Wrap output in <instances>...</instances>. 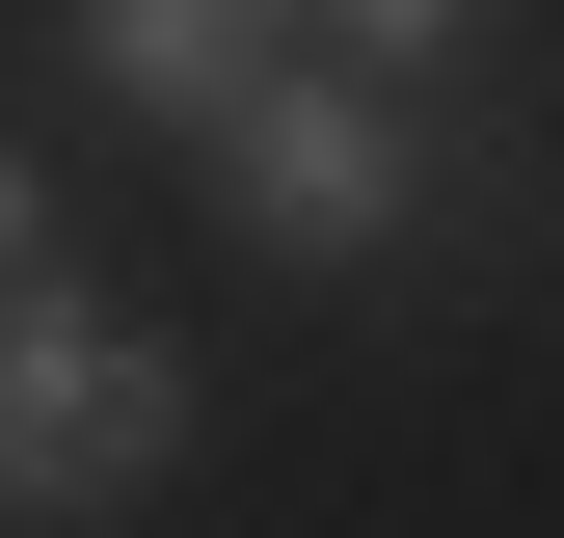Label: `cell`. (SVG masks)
Here are the masks:
<instances>
[{
	"label": "cell",
	"mask_w": 564,
	"mask_h": 538,
	"mask_svg": "<svg viewBox=\"0 0 564 538\" xmlns=\"http://www.w3.org/2000/svg\"><path fill=\"white\" fill-rule=\"evenodd\" d=\"M188 431H216V377H188L134 297H82V269L0 297V538H28V512H162Z\"/></svg>",
	"instance_id": "1"
},
{
	"label": "cell",
	"mask_w": 564,
	"mask_h": 538,
	"mask_svg": "<svg viewBox=\"0 0 564 538\" xmlns=\"http://www.w3.org/2000/svg\"><path fill=\"white\" fill-rule=\"evenodd\" d=\"M188 162H216V216H242L269 269H377V243H431V216H457V134H431V108H377V82H323V54H269Z\"/></svg>",
	"instance_id": "2"
},
{
	"label": "cell",
	"mask_w": 564,
	"mask_h": 538,
	"mask_svg": "<svg viewBox=\"0 0 564 538\" xmlns=\"http://www.w3.org/2000/svg\"><path fill=\"white\" fill-rule=\"evenodd\" d=\"M54 54H82L108 108H162V134H216L269 54H296V0H54Z\"/></svg>",
	"instance_id": "3"
},
{
	"label": "cell",
	"mask_w": 564,
	"mask_h": 538,
	"mask_svg": "<svg viewBox=\"0 0 564 538\" xmlns=\"http://www.w3.org/2000/svg\"><path fill=\"white\" fill-rule=\"evenodd\" d=\"M457 28H484V0H296V54H323V82H377V108H431Z\"/></svg>",
	"instance_id": "4"
},
{
	"label": "cell",
	"mask_w": 564,
	"mask_h": 538,
	"mask_svg": "<svg viewBox=\"0 0 564 538\" xmlns=\"http://www.w3.org/2000/svg\"><path fill=\"white\" fill-rule=\"evenodd\" d=\"M28 269H54V162L0 134V297H28Z\"/></svg>",
	"instance_id": "5"
}]
</instances>
